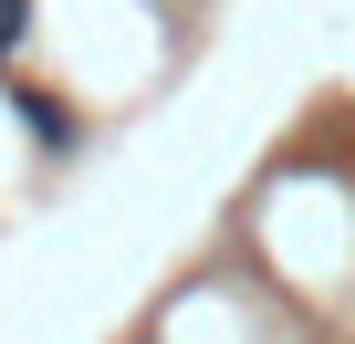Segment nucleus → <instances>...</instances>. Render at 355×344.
Segmentation results:
<instances>
[{
	"label": "nucleus",
	"instance_id": "obj_2",
	"mask_svg": "<svg viewBox=\"0 0 355 344\" xmlns=\"http://www.w3.org/2000/svg\"><path fill=\"white\" fill-rule=\"evenodd\" d=\"M21 21H32V0H0V63H11V42H21Z\"/></svg>",
	"mask_w": 355,
	"mask_h": 344
},
{
	"label": "nucleus",
	"instance_id": "obj_1",
	"mask_svg": "<svg viewBox=\"0 0 355 344\" xmlns=\"http://www.w3.org/2000/svg\"><path fill=\"white\" fill-rule=\"evenodd\" d=\"M11 105H21V125H32V136H42V146H53V156H63V146H73V115H63V105H53V94H32V84H11Z\"/></svg>",
	"mask_w": 355,
	"mask_h": 344
}]
</instances>
